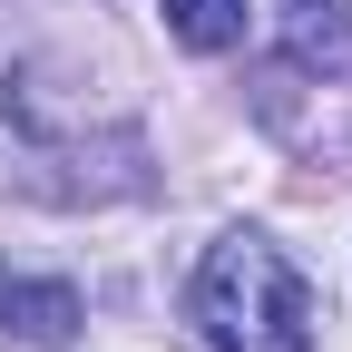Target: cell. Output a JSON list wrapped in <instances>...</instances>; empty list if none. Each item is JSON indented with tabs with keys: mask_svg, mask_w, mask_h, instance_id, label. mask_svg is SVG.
<instances>
[{
	"mask_svg": "<svg viewBox=\"0 0 352 352\" xmlns=\"http://www.w3.org/2000/svg\"><path fill=\"white\" fill-rule=\"evenodd\" d=\"M186 303H196V333L215 352H314V333H323L314 284H303L294 254L274 235H254V226H235V235L206 245Z\"/></svg>",
	"mask_w": 352,
	"mask_h": 352,
	"instance_id": "6da1fadb",
	"label": "cell"
},
{
	"mask_svg": "<svg viewBox=\"0 0 352 352\" xmlns=\"http://www.w3.org/2000/svg\"><path fill=\"white\" fill-rule=\"evenodd\" d=\"M78 323H88L78 284H59V274H10V264H0V333H10V342L59 352V342H78Z\"/></svg>",
	"mask_w": 352,
	"mask_h": 352,
	"instance_id": "7a4b0ae2",
	"label": "cell"
},
{
	"mask_svg": "<svg viewBox=\"0 0 352 352\" xmlns=\"http://www.w3.org/2000/svg\"><path fill=\"white\" fill-rule=\"evenodd\" d=\"M284 50L323 88H352V0H284Z\"/></svg>",
	"mask_w": 352,
	"mask_h": 352,
	"instance_id": "3957f363",
	"label": "cell"
},
{
	"mask_svg": "<svg viewBox=\"0 0 352 352\" xmlns=\"http://www.w3.org/2000/svg\"><path fill=\"white\" fill-rule=\"evenodd\" d=\"M166 10V30L186 39L196 59H226V50H245V30H254V10L245 0H157Z\"/></svg>",
	"mask_w": 352,
	"mask_h": 352,
	"instance_id": "277c9868",
	"label": "cell"
}]
</instances>
